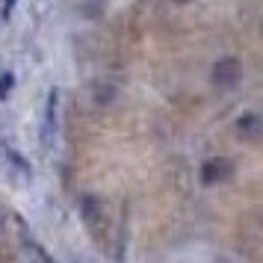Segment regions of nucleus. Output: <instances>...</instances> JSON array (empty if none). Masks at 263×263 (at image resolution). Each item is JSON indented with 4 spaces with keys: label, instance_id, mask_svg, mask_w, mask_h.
<instances>
[{
    "label": "nucleus",
    "instance_id": "f257e3e1",
    "mask_svg": "<svg viewBox=\"0 0 263 263\" xmlns=\"http://www.w3.org/2000/svg\"><path fill=\"white\" fill-rule=\"evenodd\" d=\"M57 104H60V92H57V89H50L48 109H45V130H42V142H45V145L53 142V133H57Z\"/></svg>",
    "mask_w": 263,
    "mask_h": 263
},
{
    "label": "nucleus",
    "instance_id": "f03ea898",
    "mask_svg": "<svg viewBox=\"0 0 263 263\" xmlns=\"http://www.w3.org/2000/svg\"><path fill=\"white\" fill-rule=\"evenodd\" d=\"M12 83H15V77H12L9 71H6V74H0V101H6L9 89H12Z\"/></svg>",
    "mask_w": 263,
    "mask_h": 263
},
{
    "label": "nucleus",
    "instance_id": "7ed1b4c3",
    "mask_svg": "<svg viewBox=\"0 0 263 263\" xmlns=\"http://www.w3.org/2000/svg\"><path fill=\"white\" fill-rule=\"evenodd\" d=\"M15 3H18V0H3V18H9V15H12Z\"/></svg>",
    "mask_w": 263,
    "mask_h": 263
},
{
    "label": "nucleus",
    "instance_id": "20e7f679",
    "mask_svg": "<svg viewBox=\"0 0 263 263\" xmlns=\"http://www.w3.org/2000/svg\"><path fill=\"white\" fill-rule=\"evenodd\" d=\"M0 228H3V219H0Z\"/></svg>",
    "mask_w": 263,
    "mask_h": 263
}]
</instances>
